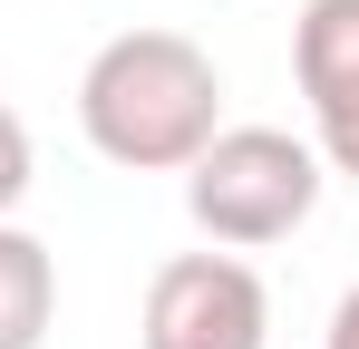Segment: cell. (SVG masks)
<instances>
[{"mask_svg": "<svg viewBox=\"0 0 359 349\" xmlns=\"http://www.w3.org/2000/svg\"><path fill=\"white\" fill-rule=\"evenodd\" d=\"M78 126L126 174H184L224 136V68L184 29H117L78 78Z\"/></svg>", "mask_w": 359, "mask_h": 349, "instance_id": "cell-1", "label": "cell"}, {"mask_svg": "<svg viewBox=\"0 0 359 349\" xmlns=\"http://www.w3.org/2000/svg\"><path fill=\"white\" fill-rule=\"evenodd\" d=\"M311 204H320V146H301L292 126H224L184 165V214L224 252H262V242L301 233Z\"/></svg>", "mask_w": 359, "mask_h": 349, "instance_id": "cell-2", "label": "cell"}, {"mask_svg": "<svg viewBox=\"0 0 359 349\" xmlns=\"http://www.w3.org/2000/svg\"><path fill=\"white\" fill-rule=\"evenodd\" d=\"M320 349H359V291L340 301V310H330V340H320Z\"/></svg>", "mask_w": 359, "mask_h": 349, "instance_id": "cell-7", "label": "cell"}, {"mask_svg": "<svg viewBox=\"0 0 359 349\" xmlns=\"http://www.w3.org/2000/svg\"><path fill=\"white\" fill-rule=\"evenodd\" d=\"M146 349H262L272 340V291L252 262L233 252H175L156 282H146Z\"/></svg>", "mask_w": 359, "mask_h": 349, "instance_id": "cell-3", "label": "cell"}, {"mask_svg": "<svg viewBox=\"0 0 359 349\" xmlns=\"http://www.w3.org/2000/svg\"><path fill=\"white\" fill-rule=\"evenodd\" d=\"M292 68L311 97V146L330 174H359V0H301Z\"/></svg>", "mask_w": 359, "mask_h": 349, "instance_id": "cell-4", "label": "cell"}, {"mask_svg": "<svg viewBox=\"0 0 359 349\" xmlns=\"http://www.w3.org/2000/svg\"><path fill=\"white\" fill-rule=\"evenodd\" d=\"M49 320H59V262H49V242L0 224V349H39Z\"/></svg>", "mask_w": 359, "mask_h": 349, "instance_id": "cell-5", "label": "cell"}, {"mask_svg": "<svg viewBox=\"0 0 359 349\" xmlns=\"http://www.w3.org/2000/svg\"><path fill=\"white\" fill-rule=\"evenodd\" d=\"M29 126H20V116L0 107V224H10V214H20V194H29Z\"/></svg>", "mask_w": 359, "mask_h": 349, "instance_id": "cell-6", "label": "cell"}]
</instances>
